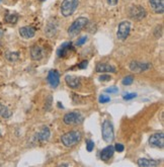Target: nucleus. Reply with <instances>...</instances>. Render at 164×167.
<instances>
[{
	"mask_svg": "<svg viewBox=\"0 0 164 167\" xmlns=\"http://www.w3.org/2000/svg\"><path fill=\"white\" fill-rule=\"evenodd\" d=\"M96 72H98V73H116L117 69L109 64H106V63H98V64L96 65Z\"/></svg>",
	"mask_w": 164,
	"mask_h": 167,
	"instance_id": "17",
	"label": "nucleus"
},
{
	"mask_svg": "<svg viewBox=\"0 0 164 167\" xmlns=\"http://www.w3.org/2000/svg\"><path fill=\"white\" fill-rule=\"evenodd\" d=\"M40 1H45V0H40Z\"/></svg>",
	"mask_w": 164,
	"mask_h": 167,
	"instance_id": "36",
	"label": "nucleus"
},
{
	"mask_svg": "<svg viewBox=\"0 0 164 167\" xmlns=\"http://www.w3.org/2000/svg\"><path fill=\"white\" fill-rule=\"evenodd\" d=\"M106 92H107V93H117V92H118V88L116 87V86H112L111 88H107Z\"/></svg>",
	"mask_w": 164,
	"mask_h": 167,
	"instance_id": "30",
	"label": "nucleus"
},
{
	"mask_svg": "<svg viewBox=\"0 0 164 167\" xmlns=\"http://www.w3.org/2000/svg\"><path fill=\"white\" fill-rule=\"evenodd\" d=\"M87 66H88V62L87 61H83L78 65V68L79 69H85V68H87Z\"/></svg>",
	"mask_w": 164,
	"mask_h": 167,
	"instance_id": "32",
	"label": "nucleus"
},
{
	"mask_svg": "<svg viewBox=\"0 0 164 167\" xmlns=\"http://www.w3.org/2000/svg\"><path fill=\"white\" fill-rule=\"evenodd\" d=\"M48 82L53 88H56L60 83V74L57 70H51L48 74Z\"/></svg>",
	"mask_w": 164,
	"mask_h": 167,
	"instance_id": "11",
	"label": "nucleus"
},
{
	"mask_svg": "<svg viewBox=\"0 0 164 167\" xmlns=\"http://www.w3.org/2000/svg\"><path fill=\"white\" fill-rule=\"evenodd\" d=\"M131 31V22L128 20H124L120 22V24L118 26V31H117V37L118 40H125L130 35Z\"/></svg>",
	"mask_w": 164,
	"mask_h": 167,
	"instance_id": "6",
	"label": "nucleus"
},
{
	"mask_svg": "<svg viewBox=\"0 0 164 167\" xmlns=\"http://www.w3.org/2000/svg\"><path fill=\"white\" fill-rule=\"evenodd\" d=\"M82 135L79 131H70L61 137V142L65 147H73L81 141Z\"/></svg>",
	"mask_w": 164,
	"mask_h": 167,
	"instance_id": "1",
	"label": "nucleus"
},
{
	"mask_svg": "<svg viewBox=\"0 0 164 167\" xmlns=\"http://www.w3.org/2000/svg\"><path fill=\"white\" fill-rule=\"evenodd\" d=\"M60 166H70V164H65V163H63V164H60Z\"/></svg>",
	"mask_w": 164,
	"mask_h": 167,
	"instance_id": "34",
	"label": "nucleus"
},
{
	"mask_svg": "<svg viewBox=\"0 0 164 167\" xmlns=\"http://www.w3.org/2000/svg\"><path fill=\"white\" fill-rule=\"evenodd\" d=\"M0 137H1V131H0Z\"/></svg>",
	"mask_w": 164,
	"mask_h": 167,
	"instance_id": "35",
	"label": "nucleus"
},
{
	"mask_svg": "<svg viewBox=\"0 0 164 167\" xmlns=\"http://www.w3.org/2000/svg\"><path fill=\"white\" fill-rule=\"evenodd\" d=\"M133 82H134V77L132 75L126 76V77L123 79V81H122V83L124 85H131Z\"/></svg>",
	"mask_w": 164,
	"mask_h": 167,
	"instance_id": "24",
	"label": "nucleus"
},
{
	"mask_svg": "<svg viewBox=\"0 0 164 167\" xmlns=\"http://www.w3.org/2000/svg\"><path fill=\"white\" fill-rule=\"evenodd\" d=\"M139 166H143V167H151V166H157L159 164V162L156 160H152V159H147V158H140V159L137 161Z\"/></svg>",
	"mask_w": 164,
	"mask_h": 167,
	"instance_id": "19",
	"label": "nucleus"
},
{
	"mask_svg": "<svg viewBox=\"0 0 164 167\" xmlns=\"http://www.w3.org/2000/svg\"><path fill=\"white\" fill-rule=\"evenodd\" d=\"M149 145L155 148H163L164 147V134L162 132L153 134L152 136L149 138Z\"/></svg>",
	"mask_w": 164,
	"mask_h": 167,
	"instance_id": "9",
	"label": "nucleus"
},
{
	"mask_svg": "<svg viewBox=\"0 0 164 167\" xmlns=\"http://www.w3.org/2000/svg\"><path fill=\"white\" fill-rule=\"evenodd\" d=\"M5 58L9 62H15L19 59V53L18 52H8L5 54Z\"/></svg>",
	"mask_w": 164,
	"mask_h": 167,
	"instance_id": "22",
	"label": "nucleus"
},
{
	"mask_svg": "<svg viewBox=\"0 0 164 167\" xmlns=\"http://www.w3.org/2000/svg\"><path fill=\"white\" fill-rule=\"evenodd\" d=\"M137 97V94L136 93H127L124 95V99L125 100H130V99H133Z\"/></svg>",
	"mask_w": 164,
	"mask_h": 167,
	"instance_id": "29",
	"label": "nucleus"
},
{
	"mask_svg": "<svg viewBox=\"0 0 164 167\" xmlns=\"http://www.w3.org/2000/svg\"><path fill=\"white\" fill-rule=\"evenodd\" d=\"M101 136L104 142L112 143L115 140V132H113V126L108 120H106L101 126Z\"/></svg>",
	"mask_w": 164,
	"mask_h": 167,
	"instance_id": "4",
	"label": "nucleus"
},
{
	"mask_svg": "<svg viewBox=\"0 0 164 167\" xmlns=\"http://www.w3.org/2000/svg\"><path fill=\"white\" fill-rule=\"evenodd\" d=\"M113 153H115V147L112 145H109L100 151V158H101V160L107 162L113 156Z\"/></svg>",
	"mask_w": 164,
	"mask_h": 167,
	"instance_id": "15",
	"label": "nucleus"
},
{
	"mask_svg": "<svg viewBox=\"0 0 164 167\" xmlns=\"http://www.w3.org/2000/svg\"><path fill=\"white\" fill-rule=\"evenodd\" d=\"M19 35L21 38L24 39H31L35 37L36 35V30L33 28V26H22V28L19 29Z\"/></svg>",
	"mask_w": 164,
	"mask_h": 167,
	"instance_id": "13",
	"label": "nucleus"
},
{
	"mask_svg": "<svg viewBox=\"0 0 164 167\" xmlns=\"http://www.w3.org/2000/svg\"><path fill=\"white\" fill-rule=\"evenodd\" d=\"M86 42H87V37L84 35V37H81L80 39H78V40L76 42V46H82V45H84Z\"/></svg>",
	"mask_w": 164,
	"mask_h": 167,
	"instance_id": "27",
	"label": "nucleus"
},
{
	"mask_svg": "<svg viewBox=\"0 0 164 167\" xmlns=\"http://www.w3.org/2000/svg\"><path fill=\"white\" fill-rule=\"evenodd\" d=\"M65 81H66V83L67 85L69 87L71 88H79L80 87V80L79 78H77L75 77V76H71V75H67L66 77H65Z\"/></svg>",
	"mask_w": 164,
	"mask_h": 167,
	"instance_id": "18",
	"label": "nucleus"
},
{
	"mask_svg": "<svg viewBox=\"0 0 164 167\" xmlns=\"http://www.w3.org/2000/svg\"><path fill=\"white\" fill-rule=\"evenodd\" d=\"M98 79H99V81H109L112 78H111V76H109V75H106V74H104V75L100 76Z\"/></svg>",
	"mask_w": 164,
	"mask_h": 167,
	"instance_id": "31",
	"label": "nucleus"
},
{
	"mask_svg": "<svg viewBox=\"0 0 164 167\" xmlns=\"http://www.w3.org/2000/svg\"><path fill=\"white\" fill-rule=\"evenodd\" d=\"M0 116L3 118V119H9L11 116L10 110H9L7 106L2 105L1 102H0Z\"/></svg>",
	"mask_w": 164,
	"mask_h": 167,
	"instance_id": "21",
	"label": "nucleus"
},
{
	"mask_svg": "<svg viewBox=\"0 0 164 167\" xmlns=\"http://www.w3.org/2000/svg\"><path fill=\"white\" fill-rule=\"evenodd\" d=\"M151 68V64L148 62H138V61H132L130 63V70L134 73H142L149 70Z\"/></svg>",
	"mask_w": 164,
	"mask_h": 167,
	"instance_id": "8",
	"label": "nucleus"
},
{
	"mask_svg": "<svg viewBox=\"0 0 164 167\" xmlns=\"http://www.w3.org/2000/svg\"><path fill=\"white\" fill-rule=\"evenodd\" d=\"M17 20H18V15L16 13H7V14L4 16V21L9 24H15Z\"/></svg>",
	"mask_w": 164,
	"mask_h": 167,
	"instance_id": "20",
	"label": "nucleus"
},
{
	"mask_svg": "<svg viewBox=\"0 0 164 167\" xmlns=\"http://www.w3.org/2000/svg\"><path fill=\"white\" fill-rule=\"evenodd\" d=\"M73 50L72 43H64L57 50V55L59 58H64L69 55V53Z\"/></svg>",
	"mask_w": 164,
	"mask_h": 167,
	"instance_id": "12",
	"label": "nucleus"
},
{
	"mask_svg": "<svg viewBox=\"0 0 164 167\" xmlns=\"http://www.w3.org/2000/svg\"><path fill=\"white\" fill-rule=\"evenodd\" d=\"M57 26L58 25L56 22H49L47 28H46V33L48 34L49 31H52V34H51V37H52V35L57 31Z\"/></svg>",
	"mask_w": 164,
	"mask_h": 167,
	"instance_id": "23",
	"label": "nucleus"
},
{
	"mask_svg": "<svg viewBox=\"0 0 164 167\" xmlns=\"http://www.w3.org/2000/svg\"><path fill=\"white\" fill-rule=\"evenodd\" d=\"M98 101H99V103H107V102L111 101V97L107 96V95H104V94H102V95L99 96Z\"/></svg>",
	"mask_w": 164,
	"mask_h": 167,
	"instance_id": "25",
	"label": "nucleus"
},
{
	"mask_svg": "<svg viewBox=\"0 0 164 167\" xmlns=\"http://www.w3.org/2000/svg\"><path fill=\"white\" fill-rule=\"evenodd\" d=\"M107 3L109 4V5H112V6H116L117 4H118V0H107Z\"/></svg>",
	"mask_w": 164,
	"mask_h": 167,
	"instance_id": "33",
	"label": "nucleus"
},
{
	"mask_svg": "<svg viewBox=\"0 0 164 167\" xmlns=\"http://www.w3.org/2000/svg\"><path fill=\"white\" fill-rule=\"evenodd\" d=\"M124 150H125V147H124V145H123V144H121V143L116 144L115 151H117V152H124Z\"/></svg>",
	"mask_w": 164,
	"mask_h": 167,
	"instance_id": "28",
	"label": "nucleus"
},
{
	"mask_svg": "<svg viewBox=\"0 0 164 167\" xmlns=\"http://www.w3.org/2000/svg\"><path fill=\"white\" fill-rule=\"evenodd\" d=\"M79 5V0H63L61 4V13L64 17L72 15Z\"/></svg>",
	"mask_w": 164,
	"mask_h": 167,
	"instance_id": "3",
	"label": "nucleus"
},
{
	"mask_svg": "<svg viewBox=\"0 0 164 167\" xmlns=\"http://www.w3.org/2000/svg\"><path fill=\"white\" fill-rule=\"evenodd\" d=\"M83 120H84L83 116L78 111L68 112L63 118V121L66 125H79L83 121Z\"/></svg>",
	"mask_w": 164,
	"mask_h": 167,
	"instance_id": "5",
	"label": "nucleus"
},
{
	"mask_svg": "<svg viewBox=\"0 0 164 167\" xmlns=\"http://www.w3.org/2000/svg\"><path fill=\"white\" fill-rule=\"evenodd\" d=\"M93 148H94V142L91 141V140H87L86 141V150L88 152H91L93 150Z\"/></svg>",
	"mask_w": 164,
	"mask_h": 167,
	"instance_id": "26",
	"label": "nucleus"
},
{
	"mask_svg": "<svg viewBox=\"0 0 164 167\" xmlns=\"http://www.w3.org/2000/svg\"><path fill=\"white\" fill-rule=\"evenodd\" d=\"M87 24H88V19L86 17H78L69 26V29H68V35L70 37H75V35H78L85 28Z\"/></svg>",
	"mask_w": 164,
	"mask_h": 167,
	"instance_id": "2",
	"label": "nucleus"
},
{
	"mask_svg": "<svg viewBox=\"0 0 164 167\" xmlns=\"http://www.w3.org/2000/svg\"><path fill=\"white\" fill-rule=\"evenodd\" d=\"M129 14L133 19L141 20V19H143L144 17H146V15H147V11H146L144 7L140 6V5H133L130 8Z\"/></svg>",
	"mask_w": 164,
	"mask_h": 167,
	"instance_id": "7",
	"label": "nucleus"
},
{
	"mask_svg": "<svg viewBox=\"0 0 164 167\" xmlns=\"http://www.w3.org/2000/svg\"><path fill=\"white\" fill-rule=\"evenodd\" d=\"M50 136H51L50 129L47 127V126H44V127H42V129L40 130V132L36 134V138L40 142H46L50 139Z\"/></svg>",
	"mask_w": 164,
	"mask_h": 167,
	"instance_id": "14",
	"label": "nucleus"
},
{
	"mask_svg": "<svg viewBox=\"0 0 164 167\" xmlns=\"http://www.w3.org/2000/svg\"><path fill=\"white\" fill-rule=\"evenodd\" d=\"M149 4L156 13L162 14L164 12V0H149Z\"/></svg>",
	"mask_w": 164,
	"mask_h": 167,
	"instance_id": "16",
	"label": "nucleus"
},
{
	"mask_svg": "<svg viewBox=\"0 0 164 167\" xmlns=\"http://www.w3.org/2000/svg\"><path fill=\"white\" fill-rule=\"evenodd\" d=\"M45 56V50L38 45H34L30 48V58L35 61H39L43 59Z\"/></svg>",
	"mask_w": 164,
	"mask_h": 167,
	"instance_id": "10",
	"label": "nucleus"
}]
</instances>
